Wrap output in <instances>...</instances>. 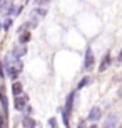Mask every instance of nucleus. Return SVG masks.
<instances>
[{
  "mask_svg": "<svg viewBox=\"0 0 122 128\" xmlns=\"http://www.w3.org/2000/svg\"><path fill=\"white\" fill-rule=\"evenodd\" d=\"M2 65L5 66V72H7V75H9L12 80H17L19 73L22 72V68H24L22 60H20L19 57H15L12 52H10L9 55L4 58V63H2Z\"/></svg>",
  "mask_w": 122,
  "mask_h": 128,
  "instance_id": "f257e3e1",
  "label": "nucleus"
},
{
  "mask_svg": "<svg viewBox=\"0 0 122 128\" xmlns=\"http://www.w3.org/2000/svg\"><path fill=\"white\" fill-rule=\"evenodd\" d=\"M94 65H95L94 52H92V48H90V47H87V50H85V58H84V70L90 72L92 68H94Z\"/></svg>",
  "mask_w": 122,
  "mask_h": 128,
  "instance_id": "f03ea898",
  "label": "nucleus"
},
{
  "mask_svg": "<svg viewBox=\"0 0 122 128\" xmlns=\"http://www.w3.org/2000/svg\"><path fill=\"white\" fill-rule=\"evenodd\" d=\"M27 103H28V96L25 95V93H20V95L15 96L14 108L17 110V112H24V108L27 106Z\"/></svg>",
  "mask_w": 122,
  "mask_h": 128,
  "instance_id": "7ed1b4c3",
  "label": "nucleus"
},
{
  "mask_svg": "<svg viewBox=\"0 0 122 128\" xmlns=\"http://www.w3.org/2000/svg\"><path fill=\"white\" fill-rule=\"evenodd\" d=\"M0 103H2V108H4V116L7 118L9 116V98L5 95V86L0 88Z\"/></svg>",
  "mask_w": 122,
  "mask_h": 128,
  "instance_id": "20e7f679",
  "label": "nucleus"
},
{
  "mask_svg": "<svg viewBox=\"0 0 122 128\" xmlns=\"http://www.w3.org/2000/svg\"><path fill=\"white\" fill-rule=\"evenodd\" d=\"M100 116H102V110L99 108V106H92L89 112V116H87V120H90V122H97V120H100Z\"/></svg>",
  "mask_w": 122,
  "mask_h": 128,
  "instance_id": "39448f33",
  "label": "nucleus"
},
{
  "mask_svg": "<svg viewBox=\"0 0 122 128\" xmlns=\"http://www.w3.org/2000/svg\"><path fill=\"white\" fill-rule=\"evenodd\" d=\"M112 63V57H110V53H105V57L102 58V62H100V66H99V72H105L110 66Z\"/></svg>",
  "mask_w": 122,
  "mask_h": 128,
  "instance_id": "423d86ee",
  "label": "nucleus"
},
{
  "mask_svg": "<svg viewBox=\"0 0 122 128\" xmlns=\"http://www.w3.org/2000/svg\"><path fill=\"white\" fill-rule=\"evenodd\" d=\"M12 53H14L15 57H24L25 53H27V48H25V45L24 43H20V45H15L14 47V50H12Z\"/></svg>",
  "mask_w": 122,
  "mask_h": 128,
  "instance_id": "0eeeda50",
  "label": "nucleus"
},
{
  "mask_svg": "<svg viewBox=\"0 0 122 128\" xmlns=\"http://www.w3.org/2000/svg\"><path fill=\"white\" fill-rule=\"evenodd\" d=\"M117 125H119V122H117V116H115V115H109L107 118H105V122L102 123V126L109 128V126H117Z\"/></svg>",
  "mask_w": 122,
  "mask_h": 128,
  "instance_id": "6e6552de",
  "label": "nucleus"
},
{
  "mask_svg": "<svg viewBox=\"0 0 122 128\" xmlns=\"http://www.w3.org/2000/svg\"><path fill=\"white\" fill-rule=\"evenodd\" d=\"M22 126H25V128H33V126H37V122H35L30 115H27V116H24V118H22Z\"/></svg>",
  "mask_w": 122,
  "mask_h": 128,
  "instance_id": "1a4fd4ad",
  "label": "nucleus"
},
{
  "mask_svg": "<svg viewBox=\"0 0 122 128\" xmlns=\"http://www.w3.org/2000/svg\"><path fill=\"white\" fill-rule=\"evenodd\" d=\"M19 42L20 43H27V42H30V30H27V32H22L20 30V37H19Z\"/></svg>",
  "mask_w": 122,
  "mask_h": 128,
  "instance_id": "9d476101",
  "label": "nucleus"
},
{
  "mask_svg": "<svg viewBox=\"0 0 122 128\" xmlns=\"http://www.w3.org/2000/svg\"><path fill=\"white\" fill-rule=\"evenodd\" d=\"M20 7H15V5H9L7 7V10H5V14L7 15H19V12H20Z\"/></svg>",
  "mask_w": 122,
  "mask_h": 128,
  "instance_id": "9b49d317",
  "label": "nucleus"
},
{
  "mask_svg": "<svg viewBox=\"0 0 122 128\" xmlns=\"http://www.w3.org/2000/svg\"><path fill=\"white\" fill-rule=\"evenodd\" d=\"M12 92H14V95H20V93H24L22 92V85H20L19 82H14V85H12Z\"/></svg>",
  "mask_w": 122,
  "mask_h": 128,
  "instance_id": "f8f14e48",
  "label": "nucleus"
},
{
  "mask_svg": "<svg viewBox=\"0 0 122 128\" xmlns=\"http://www.w3.org/2000/svg\"><path fill=\"white\" fill-rule=\"evenodd\" d=\"M90 80H92L90 76H84V78H82V80L79 82V85H77V88H84V86H87V85L90 83Z\"/></svg>",
  "mask_w": 122,
  "mask_h": 128,
  "instance_id": "ddd939ff",
  "label": "nucleus"
},
{
  "mask_svg": "<svg viewBox=\"0 0 122 128\" xmlns=\"http://www.w3.org/2000/svg\"><path fill=\"white\" fill-rule=\"evenodd\" d=\"M32 14H33V15H38V17H45L47 10H45V8H42V7H38V8L32 10ZM33 15H32V17H33Z\"/></svg>",
  "mask_w": 122,
  "mask_h": 128,
  "instance_id": "4468645a",
  "label": "nucleus"
},
{
  "mask_svg": "<svg viewBox=\"0 0 122 128\" xmlns=\"http://www.w3.org/2000/svg\"><path fill=\"white\" fill-rule=\"evenodd\" d=\"M7 7H9V2L7 0H0V14H5Z\"/></svg>",
  "mask_w": 122,
  "mask_h": 128,
  "instance_id": "2eb2a0df",
  "label": "nucleus"
},
{
  "mask_svg": "<svg viewBox=\"0 0 122 128\" xmlns=\"http://www.w3.org/2000/svg\"><path fill=\"white\" fill-rule=\"evenodd\" d=\"M10 25H12V20L7 18V20L4 22V24H2V28H4V30H9V28H10Z\"/></svg>",
  "mask_w": 122,
  "mask_h": 128,
  "instance_id": "dca6fc26",
  "label": "nucleus"
},
{
  "mask_svg": "<svg viewBox=\"0 0 122 128\" xmlns=\"http://www.w3.org/2000/svg\"><path fill=\"white\" fill-rule=\"evenodd\" d=\"M50 0H35V4L38 5V7H42V5H47Z\"/></svg>",
  "mask_w": 122,
  "mask_h": 128,
  "instance_id": "f3484780",
  "label": "nucleus"
},
{
  "mask_svg": "<svg viewBox=\"0 0 122 128\" xmlns=\"http://www.w3.org/2000/svg\"><path fill=\"white\" fill-rule=\"evenodd\" d=\"M49 126H57V120L55 118H50V120H49Z\"/></svg>",
  "mask_w": 122,
  "mask_h": 128,
  "instance_id": "a211bd4d",
  "label": "nucleus"
},
{
  "mask_svg": "<svg viewBox=\"0 0 122 128\" xmlns=\"http://www.w3.org/2000/svg\"><path fill=\"white\" fill-rule=\"evenodd\" d=\"M5 72H4V66H2V62H0V76H4Z\"/></svg>",
  "mask_w": 122,
  "mask_h": 128,
  "instance_id": "6ab92c4d",
  "label": "nucleus"
},
{
  "mask_svg": "<svg viewBox=\"0 0 122 128\" xmlns=\"http://www.w3.org/2000/svg\"><path fill=\"white\" fill-rule=\"evenodd\" d=\"M119 62H122V50H120V53H119Z\"/></svg>",
  "mask_w": 122,
  "mask_h": 128,
  "instance_id": "aec40b11",
  "label": "nucleus"
},
{
  "mask_svg": "<svg viewBox=\"0 0 122 128\" xmlns=\"http://www.w3.org/2000/svg\"><path fill=\"white\" fill-rule=\"evenodd\" d=\"M119 96H120V98H122V86H120V88H119Z\"/></svg>",
  "mask_w": 122,
  "mask_h": 128,
  "instance_id": "412c9836",
  "label": "nucleus"
},
{
  "mask_svg": "<svg viewBox=\"0 0 122 128\" xmlns=\"http://www.w3.org/2000/svg\"><path fill=\"white\" fill-rule=\"evenodd\" d=\"M0 30H2V22H0Z\"/></svg>",
  "mask_w": 122,
  "mask_h": 128,
  "instance_id": "4be33fe9",
  "label": "nucleus"
}]
</instances>
